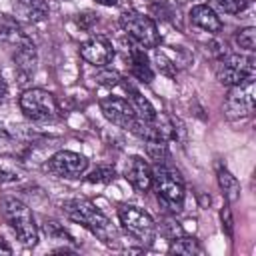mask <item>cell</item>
Returning a JSON list of instances; mask_svg holds the SVG:
<instances>
[{
    "mask_svg": "<svg viewBox=\"0 0 256 256\" xmlns=\"http://www.w3.org/2000/svg\"><path fill=\"white\" fill-rule=\"evenodd\" d=\"M62 208H64V212H66V216L70 220H74L80 226H84L86 230H90L102 242L112 244L116 240V230H114L112 222L90 200H86V198H70V200H66L62 204Z\"/></svg>",
    "mask_w": 256,
    "mask_h": 256,
    "instance_id": "1",
    "label": "cell"
},
{
    "mask_svg": "<svg viewBox=\"0 0 256 256\" xmlns=\"http://www.w3.org/2000/svg\"><path fill=\"white\" fill-rule=\"evenodd\" d=\"M0 210H2L6 224L14 232L16 240L22 246H36L38 226H36V220L32 216V210L22 200H18L14 196H2L0 198Z\"/></svg>",
    "mask_w": 256,
    "mask_h": 256,
    "instance_id": "2",
    "label": "cell"
},
{
    "mask_svg": "<svg viewBox=\"0 0 256 256\" xmlns=\"http://www.w3.org/2000/svg\"><path fill=\"white\" fill-rule=\"evenodd\" d=\"M152 188L158 196V202L168 208L170 212H180L184 204V182L180 174L166 166V164H156L152 170Z\"/></svg>",
    "mask_w": 256,
    "mask_h": 256,
    "instance_id": "3",
    "label": "cell"
},
{
    "mask_svg": "<svg viewBox=\"0 0 256 256\" xmlns=\"http://www.w3.org/2000/svg\"><path fill=\"white\" fill-rule=\"evenodd\" d=\"M20 110L34 122H48L58 116L56 96L44 88H28L20 94Z\"/></svg>",
    "mask_w": 256,
    "mask_h": 256,
    "instance_id": "4",
    "label": "cell"
},
{
    "mask_svg": "<svg viewBox=\"0 0 256 256\" xmlns=\"http://www.w3.org/2000/svg\"><path fill=\"white\" fill-rule=\"evenodd\" d=\"M118 218L122 228L142 246H150L154 236H156V224L152 220V216L132 204H122L118 208Z\"/></svg>",
    "mask_w": 256,
    "mask_h": 256,
    "instance_id": "5",
    "label": "cell"
},
{
    "mask_svg": "<svg viewBox=\"0 0 256 256\" xmlns=\"http://www.w3.org/2000/svg\"><path fill=\"white\" fill-rule=\"evenodd\" d=\"M120 26L132 38V42L142 48H156L160 44V32L150 16L130 10L120 16Z\"/></svg>",
    "mask_w": 256,
    "mask_h": 256,
    "instance_id": "6",
    "label": "cell"
},
{
    "mask_svg": "<svg viewBox=\"0 0 256 256\" xmlns=\"http://www.w3.org/2000/svg\"><path fill=\"white\" fill-rule=\"evenodd\" d=\"M216 76L226 86H236L244 82H254L256 78V64L252 56L242 54H226L220 58Z\"/></svg>",
    "mask_w": 256,
    "mask_h": 256,
    "instance_id": "7",
    "label": "cell"
},
{
    "mask_svg": "<svg viewBox=\"0 0 256 256\" xmlns=\"http://www.w3.org/2000/svg\"><path fill=\"white\" fill-rule=\"evenodd\" d=\"M48 168L58 178L74 180V178H80L86 172L88 158L82 156V154H78V152H72V150H58L48 160Z\"/></svg>",
    "mask_w": 256,
    "mask_h": 256,
    "instance_id": "8",
    "label": "cell"
},
{
    "mask_svg": "<svg viewBox=\"0 0 256 256\" xmlns=\"http://www.w3.org/2000/svg\"><path fill=\"white\" fill-rule=\"evenodd\" d=\"M100 112L104 114L106 120H110L112 124L124 128V130H130L134 128L138 116L134 114L130 102L126 98H120V96H108V98H102L100 100Z\"/></svg>",
    "mask_w": 256,
    "mask_h": 256,
    "instance_id": "9",
    "label": "cell"
},
{
    "mask_svg": "<svg viewBox=\"0 0 256 256\" xmlns=\"http://www.w3.org/2000/svg\"><path fill=\"white\" fill-rule=\"evenodd\" d=\"M254 82H244V84H236L230 86L228 94H226V112L230 118H240V116H248L254 110Z\"/></svg>",
    "mask_w": 256,
    "mask_h": 256,
    "instance_id": "10",
    "label": "cell"
},
{
    "mask_svg": "<svg viewBox=\"0 0 256 256\" xmlns=\"http://www.w3.org/2000/svg\"><path fill=\"white\" fill-rule=\"evenodd\" d=\"M80 56L88 64L98 66V68H104L114 58V48H112V44L106 38L94 36V38H90V40H86V42L80 44Z\"/></svg>",
    "mask_w": 256,
    "mask_h": 256,
    "instance_id": "11",
    "label": "cell"
},
{
    "mask_svg": "<svg viewBox=\"0 0 256 256\" xmlns=\"http://www.w3.org/2000/svg\"><path fill=\"white\" fill-rule=\"evenodd\" d=\"M124 178L130 182V186L136 192H148L152 188V168L142 156H130Z\"/></svg>",
    "mask_w": 256,
    "mask_h": 256,
    "instance_id": "12",
    "label": "cell"
},
{
    "mask_svg": "<svg viewBox=\"0 0 256 256\" xmlns=\"http://www.w3.org/2000/svg\"><path fill=\"white\" fill-rule=\"evenodd\" d=\"M128 58H130V72L134 78H138L144 84H150L154 80V70L150 66V58L144 52L142 46L134 44L128 48Z\"/></svg>",
    "mask_w": 256,
    "mask_h": 256,
    "instance_id": "13",
    "label": "cell"
},
{
    "mask_svg": "<svg viewBox=\"0 0 256 256\" xmlns=\"http://www.w3.org/2000/svg\"><path fill=\"white\" fill-rule=\"evenodd\" d=\"M120 84L124 86V90H126V94H128V102H130V106H132V110H134V114L140 118V120H148V122H152L154 118H156V108L152 106V102L146 98V96H142L140 94V90L136 88V86H132L128 80H120Z\"/></svg>",
    "mask_w": 256,
    "mask_h": 256,
    "instance_id": "14",
    "label": "cell"
},
{
    "mask_svg": "<svg viewBox=\"0 0 256 256\" xmlns=\"http://www.w3.org/2000/svg\"><path fill=\"white\" fill-rule=\"evenodd\" d=\"M190 20H192V24H196L198 28H202V30H206V32H212V34H216V32L222 30V20H220V16H218V14L214 12V8L208 6V4H196V6H192V10H190Z\"/></svg>",
    "mask_w": 256,
    "mask_h": 256,
    "instance_id": "15",
    "label": "cell"
},
{
    "mask_svg": "<svg viewBox=\"0 0 256 256\" xmlns=\"http://www.w3.org/2000/svg\"><path fill=\"white\" fill-rule=\"evenodd\" d=\"M36 62H38V54H36V46L30 38L14 48V64H16V70L24 78L36 70Z\"/></svg>",
    "mask_w": 256,
    "mask_h": 256,
    "instance_id": "16",
    "label": "cell"
},
{
    "mask_svg": "<svg viewBox=\"0 0 256 256\" xmlns=\"http://www.w3.org/2000/svg\"><path fill=\"white\" fill-rule=\"evenodd\" d=\"M24 40H28V36L24 34L22 26L12 16H0V42L4 46L16 48Z\"/></svg>",
    "mask_w": 256,
    "mask_h": 256,
    "instance_id": "17",
    "label": "cell"
},
{
    "mask_svg": "<svg viewBox=\"0 0 256 256\" xmlns=\"http://www.w3.org/2000/svg\"><path fill=\"white\" fill-rule=\"evenodd\" d=\"M216 178H218V186H220L222 196L226 198V202H234V200H238V196H240V182L236 180V176H234L228 168L218 166V170H216Z\"/></svg>",
    "mask_w": 256,
    "mask_h": 256,
    "instance_id": "18",
    "label": "cell"
},
{
    "mask_svg": "<svg viewBox=\"0 0 256 256\" xmlns=\"http://www.w3.org/2000/svg\"><path fill=\"white\" fill-rule=\"evenodd\" d=\"M170 252L172 254H182V256H192V254H202V246L194 236H174L170 242Z\"/></svg>",
    "mask_w": 256,
    "mask_h": 256,
    "instance_id": "19",
    "label": "cell"
},
{
    "mask_svg": "<svg viewBox=\"0 0 256 256\" xmlns=\"http://www.w3.org/2000/svg\"><path fill=\"white\" fill-rule=\"evenodd\" d=\"M20 6L30 22H42L48 18V4L46 0H20Z\"/></svg>",
    "mask_w": 256,
    "mask_h": 256,
    "instance_id": "20",
    "label": "cell"
},
{
    "mask_svg": "<svg viewBox=\"0 0 256 256\" xmlns=\"http://www.w3.org/2000/svg\"><path fill=\"white\" fill-rule=\"evenodd\" d=\"M146 156L156 164H166L168 160V144L164 140H144Z\"/></svg>",
    "mask_w": 256,
    "mask_h": 256,
    "instance_id": "21",
    "label": "cell"
},
{
    "mask_svg": "<svg viewBox=\"0 0 256 256\" xmlns=\"http://www.w3.org/2000/svg\"><path fill=\"white\" fill-rule=\"evenodd\" d=\"M114 178H116V170H114L112 166H106V164L96 166V168L86 176V180L92 182V184H110V182H114Z\"/></svg>",
    "mask_w": 256,
    "mask_h": 256,
    "instance_id": "22",
    "label": "cell"
},
{
    "mask_svg": "<svg viewBox=\"0 0 256 256\" xmlns=\"http://www.w3.org/2000/svg\"><path fill=\"white\" fill-rule=\"evenodd\" d=\"M236 42H238V46H240L242 50L254 52V48H256V28H252V26L240 28V30L236 32Z\"/></svg>",
    "mask_w": 256,
    "mask_h": 256,
    "instance_id": "23",
    "label": "cell"
},
{
    "mask_svg": "<svg viewBox=\"0 0 256 256\" xmlns=\"http://www.w3.org/2000/svg\"><path fill=\"white\" fill-rule=\"evenodd\" d=\"M212 2L216 8H220L226 14H240L250 4V0H212Z\"/></svg>",
    "mask_w": 256,
    "mask_h": 256,
    "instance_id": "24",
    "label": "cell"
},
{
    "mask_svg": "<svg viewBox=\"0 0 256 256\" xmlns=\"http://www.w3.org/2000/svg\"><path fill=\"white\" fill-rule=\"evenodd\" d=\"M120 74L116 72V70H110V68H104L102 72H98L96 74V82L98 84H102V86H108V88H112V86H118L120 84Z\"/></svg>",
    "mask_w": 256,
    "mask_h": 256,
    "instance_id": "25",
    "label": "cell"
},
{
    "mask_svg": "<svg viewBox=\"0 0 256 256\" xmlns=\"http://www.w3.org/2000/svg\"><path fill=\"white\" fill-rule=\"evenodd\" d=\"M46 234L50 236V238H66V240H72V236L58 224V222H54V220H46Z\"/></svg>",
    "mask_w": 256,
    "mask_h": 256,
    "instance_id": "26",
    "label": "cell"
},
{
    "mask_svg": "<svg viewBox=\"0 0 256 256\" xmlns=\"http://www.w3.org/2000/svg\"><path fill=\"white\" fill-rule=\"evenodd\" d=\"M156 62H158V68L164 72V74H168V76H174L176 74V64H172L164 54H156Z\"/></svg>",
    "mask_w": 256,
    "mask_h": 256,
    "instance_id": "27",
    "label": "cell"
},
{
    "mask_svg": "<svg viewBox=\"0 0 256 256\" xmlns=\"http://www.w3.org/2000/svg\"><path fill=\"white\" fill-rule=\"evenodd\" d=\"M220 218H222V228L226 230V234H228V236H232V230H234L232 226H234V224H232V212H230V206H228V204L222 208Z\"/></svg>",
    "mask_w": 256,
    "mask_h": 256,
    "instance_id": "28",
    "label": "cell"
},
{
    "mask_svg": "<svg viewBox=\"0 0 256 256\" xmlns=\"http://www.w3.org/2000/svg\"><path fill=\"white\" fill-rule=\"evenodd\" d=\"M96 20H98V18H96L92 12H84V14H78V20H76V22H78V26H80L82 30H90V26H92Z\"/></svg>",
    "mask_w": 256,
    "mask_h": 256,
    "instance_id": "29",
    "label": "cell"
},
{
    "mask_svg": "<svg viewBox=\"0 0 256 256\" xmlns=\"http://www.w3.org/2000/svg\"><path fill=\"white\" fill-rule=\"evenodd\" d=\"M162 230H164V234H166L170 240H172L174 236H180V234H182V228H180L176 222H172V220H166V222L162 224Z\"/></svg>",
    "mask_w": 256,
    "mask_h": 256,
    "instance_id": "30",
    "label": "cell"
},
{
    "mask_svg": "<svg viewBox=\"0 0 256 256\" xmlns=\"http://www.w3.org/2000/svg\"><path fill=\"white\" fill-rule=\"evenodd\" d=\"M18 176L14 174V172H10V170H4V168H0V184H4V182H14Z\"/></svg>",
    "mask_w": 256,
    "mask_h": 256,
    "instance_id": "31",
    "label": "cell"
},
{
    "mask_svg": "<svg viewBox=\"0 0 256 256\" xmlns=\"http://www.w3.org/2000/svg\"><path fill=\"white\" fill-rule=\"evenodd\" d=\"M12 142V138H10V134L0 126V146H6V144H10Z\"/></svg>",
    "mask_w": 256,
    "mask_h": 256,
    "instance_id": "32",
    "label": "cell"
},
{
    "mask_svg": "<svg viewBox=\"0 0 256 256\" xmlns=\"http://www.w3.org/2000/svg\"><path fill=\"white\" fill-rule=\"evenodd\" d=\"M0 254H12V248L6 244V240L0 236Z\"/></svg>",
    "mask_w": 256,
    "mask_h": 256,
    "instance_id": "33",
    "label": "cell"
},
{
    "mask_svg": "<svg viewBox=\"0 0 256 256\" xmlns=\"http://www.w3.org/2000/svg\"><path fill=\"white\" fill-rule=\"evenodd\" d=\"M6 94H8V86H6V82H4V78L0 76V102L6 98Z\"/></svg>",
    "mask_w": 256,
    "mask_h": 256,
    "instance_id": "34",
    "label": "cell"
},
{
    "mask_svg": "<svg viewBox=\"0 0 256 256\" xmlns=\"http://www.w3.org/2000/svg\"><path fill=\"white\" fill-rule=\"evenodd\" d=\"M98 4H102V6H114L118 0H96Z\"/></svg>",
    "mask_w": 256,
    "mask_h": 256,
    "instance_id": "35",
    "label": "cell"
}]
</instances>
